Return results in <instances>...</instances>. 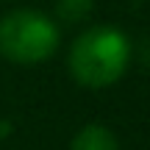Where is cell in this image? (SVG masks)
I'll use <instances>...</instances> for the list:
<instances>
[{"mask_svg": "<svg viewBox=\"0 0 150 150\" xmlns=\"http://www.w3.org/2000/svg\"><path fill=\"white\" fill-rule=\"evenodd\" d=\"M59 28L31 8L11 11L0 20V53L17 64H36L56 53Z\"/></svg>", "mask_w": 150, "mask_h": 150, "instance_id": "7a4b0ae2", "label": "cell"}, {"mask_svg": "<svg viewBox=\"0 0 150 150\" xmlns=\"http://www.w3.org/2000/svg\"><path fill=\"white\" fill-rule=\"evenodd\" d=\"M70 150H120L117 136L103 125H86L75 134Z\"/></svg>", "mask_w": 150, "mask_h": 150, "instance_id": "3957f363", "label": "cell"}, {"mask_svg": "<svg viewBox=\"0 0 150 150\" xmlns=\"http://www.w3.org/2000/svg\"><path fill=\"white\" fill-rule=\"evenodd\" d=\"M92 11V0H59V17L64 22H81Z\"/></svg>", "mask_w": 150, "mask_h": 150, "instance_id": "277c9868", "label": "cell"}, {"mask_svg": "<svg viewBox=\"0 0 150 150\" xmlns=\"http://www.w3.org/2000/svg\"><path fill=\"white\" fill-rule=\"evenodd\" d=\"M131 61V42L122 31L95 25L75 39L70 50V75L89 89H103L122 78Z\"/></svg>", "mask_w": 150, "mask_h": 150, "instance_id": "6da1fadb", "label": "cell"}]
</instances>
